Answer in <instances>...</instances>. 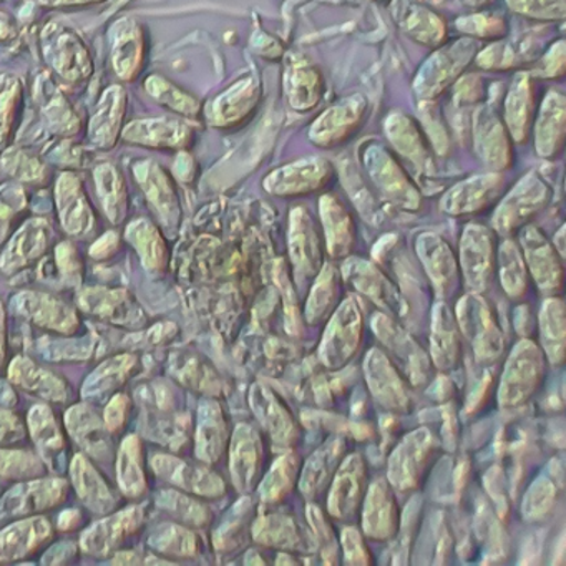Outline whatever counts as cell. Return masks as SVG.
Returning <instances> with one entry per match:
<instances>
[{
  "label": "cell",
  "instance_id": "cell-1",
  "mask_svg": "<svg viewBox=\"0 0 566 566\" xmlns=\"http://www.w3.org/2000/svg\"><path fill=\"white\" fill-rule=\"evenodd\" d=\"M48 57L55 71L67 81H84L91 75L92 61L87 49L71 31L55 34L54 41L49 42Z\"/></svg>",
  "mask_w": 566,
  "mask_h": 566
},
{
  "label": "cell",
  "instance_id": "cell-7",
  "mask_svg": "<svg viewBox=\"0 0 566 566\" xmlns=\"http://www.w3.org/2000/svg\"><path fill=\"white\" fill-rule=\"evenodd\" d=\"M138 178L158 210L167 211L168 207H174V190L157 165L145 164L144 167L138 168Z\"/></svg>",
  "mask_w": 566,
  "mask_h": 566
},
{
  "label": "cell",
  "instance_id": "cell-8",
  "mask_svg": "<svg viewBox=\"0 0 566 566\" xmlns=\"http://www.w3.org/2000/svg\"><path fill=\"white\" fill-rule=\"evenodd\" d=\"M98 191H101L102 200H104L107 211H111L114 217V211L117 210L118 205L124 200V185H122L120 177L117 170L112 165H102L97 170Z\"/></svg>",
  "mask_w": 566,
  "mask_h": 566
},
{
  "label": "cell",
  "instance_id": "cell-3",
  "mask_svg": "<svg viewBox=\"0 0 566 566\" xmlns=\"http://www.w3.org/2000/svg\"><path fill=\"white\" fill-rule=\"evenodd\" d=\"M124 138L130 144L148 145V147H187L191 130L177 120H140L128 125Z\"/></svg>",
  "mask_w": 566,
  "mask_h": 566
},
{
  "label": "cell",
  "instance_id": "cell-6",
  "mask_svg": "<svg viewBox=\"0 0 566 566\" xmlns=\"http://www.w3.org/2000/svg\"><path fill=\"white\" fill-rule=\"evenodd\" d=\"M147 91L150 92L151 97L157 98L160 104L167 105L171 111L180 112L184 115H197V101L188 97L187 94L178 91L175 85L158 75H154L150 81H147Z\"/></svg>",
  "mask_w": 566,
  "mask_h": 566
},
{
  "label": "cell",
  "instance_id": "cell-2",
  "mask_svg": "<svg viewBox=\"0 0 566 566\" xmlns=\"http://www.w3.org/2000/svg\"><path fill=\"white\" fill-rule=\"evenodd\" d=\"M114 48V67L118 77L124 81H132L137 77L144 64L145 42L144 34L137 22L132 19H124L115 25Z\"/></svg>",
  "mask_w": 566,
  "mask_h": 566
},
{
  "label": "cell",
  "instance_id": "cell-9",
  "mask_svg": "<svg viewBox=\"0 0 566 566\" xmlns=\"http://www.w3.org/2000/svg\"><path fill=\"white\" fill-rule=\"evenodd\" d=\"M15 88H18V84H14V82L0 87V142H4L12 127V118L15 115L14 107L18 105L19 98Z\"/></svg>",
  "mask_w": 566,
  "mask_h": 566
},
{
  "label": "cell",
  "instance_id": "cell-10",
  "mask_svg": "<svg viewBox=\"0 0 566 566\" xmlns=\"http://www.w3.org/2000/svg\"><path fill=\"white\" fill-rule=\"evenodd\" d=\"M92 0H48V4L54 6H74V4H87Z\"/></svg>",
  "mask_w": 566,
  "mask_h": 566
},
{
  "label": "cell",
  "instance_id": "cell-5",
  "mask_svg": "<svg viewBox=\"0 0 566 566\" xmlns=\"http://www.w3.org/2000/svg\"><path fill=\"white\" fill-rule=\"evenodd\" d=\"M59 205L67 230H84L88 218L87 205L82 198L77 178L72 175H64L59 181Z\"/></svg>",
  "mask_w": 566,
  "mask_h": 566
},
{
  "label": "cell",
  "instance_id": "cell-4",
  "mask_svg": "<svg viewBox=\"0 0 566 566\" xmlns=\"http://www.w3.org/2000/svg\"><path fill=\"white\" fill-rule=\"evenodd\" d=\"M125 115V92L120 87L108 88L92 118V140L102 148L114 147Z\"/></svg>",
  "mask_w": 566,
  "mask_h": 566
}]
</instances>
